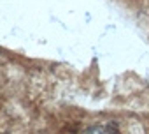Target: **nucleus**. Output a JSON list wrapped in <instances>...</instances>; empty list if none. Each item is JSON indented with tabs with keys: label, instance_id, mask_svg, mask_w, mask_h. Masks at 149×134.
<instances>
[{
	"label": "nucleus",
	"instance_id": "f257e3e1",
	"mask_svg": "<svg viewBox=\"0 0 149 134\" xmlns=\"http://www.w3.org/2000/svg\"><path fill=\"white\" fill-rule=\"evenodd\" d=\"M86 134H116V130L111 125H95L86 130Z\"/></svg>",
	"mask_w": 149,
	"mask_h": 134
}]
</instances>
